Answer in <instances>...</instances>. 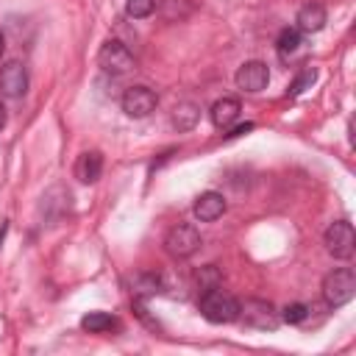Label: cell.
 <instances>
[{"label": "cell", "mask_w": 356, "mask_h": 356, "mask_svg": "<svg viewBox=\"0 0 356 356\" xmlns=\"http://www.w3.org/2000/svg\"><path fill=\"white\" fill-rule=\"evenodd\" d=\"M197 309L200 314L209 320V323H234L239 317V300L234 295H228L225 289L220 286H211L206 292H200V300H197Z\"/></svg>", "instance_id": "obj_1"}, {"label": "cell", "mask_w": 356, "mask_h": 356, "mask_svg": "<svg viewBox=\"0 0 356 356\" xmlns=\"http://www.w3.org/2000/svg\"><path fill=\"white\" fill-rule=\"evenodd\" d=\"M353 295H356V275L350 267H337L323 278V300L331 309L350 303Z\"/></svg>", "instance_id": "obj_2"}, {"label": "cell", "mask_w": 356, "mask_h": 356, "mask_svg": "<svg viewBox=\"0 0 356 356\" xmlns=\"http://www.w3.org/2000/svg\"><path fill=\"white\" fill-rule=\"evenodd\" d=\"M97 64L108 75H125L128 70H134V53L120 39H106L97 50Z\"/></svg>", "instance_id": "obj_3"}, {"label": "cell", "mask_w": 356, "mask_h": 356, "mask_svg": "<svg viewBox=\"0 0 356 356\" xmlns=\"http://www.w3.org/2000/svg\"><path fill=\"white\" fill-rule=\"evenodd\" d=\"M164 248L172 259H189L197 248H200V231L189 222H178L167 231L164 236Z\"/></svg>", "instance_id": "obj_4"}, {"label": "cell", "mask_w": 356, "mask_h": 356, "mask_svg": "<svg viewBox=\"0 0 356 356\" xmlns=\"http://www.w3.org/2000/svg\"><path fill=\"white\" fill-rule=\"evenodd\" d=\"M325 250L334 256V259H350L353 256V248H356V234H353V225L348 220H337L325 228Z\"/></svg>", "instance_id": "obj_5"}, {"label": "cell", "mask_w": 356, "mask_h": 356, "mask_svg": "<svg viewBox=\"0 0 356 356\" xmlns=\"http://www.w3.org/2000/svg\"><path fill=\"white\" fill-rule=\"evenodd\" d=\"M122 111L131 117V120H145L147 114L156 111L159 106V95L150 89V86H128L122 100H120Z\"/></svg>", "instance_id": "obj_6"}, {"label": "cell", "mask_w": 356, "mask_h": 356, "mask_svg": "<svg viewBox=\"0 0 356 356\" xmlns=\"http://www.w3.org/2000/svg\"><path fill=\"white\" fill-rule=\"evenodd\" d=\"M239 317H245L248 325L261 328V331H273L281 323V314L273 309V303L259 300V298H248L245 303H239Z\"/></svg>", "instance_id": "obj_7"}, {"label": "cell", "mask_w": 356, "mask_h": 356, "mask_svg": "<svg viewBox=\"0 0 356 356\" xmlns=\"http://www.w3.org/2000/svg\"><path fill=\"white\" fill-rule=\"evenodd\" d=\"M234 81H236V86H239L242 92L256 95V92L267 89V83H270V70H267L264 61H256V58H253V61H245V64L236 70Z\"/></svg>", "instance_id": "obj_8"}, {"label": "cell", "mask_w": 356, "mask_h": 356, "mask_svg": "<svg viewBox=\"0 0 356 356\" xmlns=\"http://www.w3.org/2000/svg\"><path fill=\"white\" fill-rule=\"evenodd\" d=\"M28 92V70L22 61H6L0 70V95L6 97H22Z\"/></svg>", "instance_id": "obj_9"}, {"label": "cell", "mask_w": 356, "mask_h": 356, "mask_svg": "<svg viewBox=\"0 0 356 356\" xmlns=\"http://www.w3.org/2000/svg\"><path fill=\"white\" fill-rule=\"evenodd\" d=\"M222 214H225V197H222L220 192L209 189V192H200V195L195 197V217H197L200 222H214V220L222 217Z\"/></svg>", "instance_id": "obj_10"}, {"label": "cell", "mask_w": 356, "mask_h": 356, "mask_svg": "<svg viewBox=\"0 0 356 356\" xmlns=\"http://www.w3.org/2000/svg\"><path fill=\"white\" fill-rule=\"evenodd\" d=\"M325 22H328V14H325V8H323L320 3H306V6H300L298 17H295V28H298L300 33H317V31H323Z\"/></svg>", "instance_id": "obj_11"}, {"label": "cell", "mask_w": 356, "mask_h": 356, "mask_svg": "<svg viewBox=\"0 0 356 356\" xmlns=\"http://www.w3.org/2000/svg\"><path fill=\"white\" fill-rule=\"evenodd\" d=\"M239 111H242V106H239V100L236 97H220L214 106H211V122L217 125V128H231V122L239 117Z\"/></svg>", "instance_id": "obj_12"}, {"label": "cell", "mask_w": 356, "mask_h": 356, "mask_svg": "<svg viewBox=\"0 0 356 356\" xmlns=\"http://www.w3.org/2000/svg\"><path fill=\"white\" fill-rule=\"evenodd\" d=\"M100 172H103V156H100L97 150H86V153L78 159V164H75V175H78L83 184H95V181L100 178Z\"/></svg>", "instance_id": "obj_13"}, {"label": "cell", "mask_w": 356, "mask_h": 356, "mask_svg": "<svg viewBox=\"0 0 356 356\" xmlns=\"http://www.w3.org/2000/svg\"><path fill=\"white\" fill-rule=\"evenodd\" d=\"M197 120H200V108L195 103H178L170 114V122L175 131H192L197 125Z\"/></svg>", "instance_id": "obj_14"}, {"label": "cell", "mask_w": 356, "mask_h": 356, "mask_svg": "<svg viewBox=\"0 0 356 356\" xmlns=\"http://www.w3.org/2000/svg\"><path fill=\"white\" fill-rule=\"evenodd\" d=\"M81 328L89 331V334H106V331L117 328V320L106 312H89V314L81 317Z\"/></svg>", "instance_id": "obj_15"}, {"label": "cell", "mask_w": 356, "mask_h": 356, "mask_svg": "<svg viewBox=\"0 0 356 356\" xmlns=\"http://www.w3.org/2000/svg\"><path fill=\"white\" fill-rule=\"evenodd\" d=\"M298 47H300V31H298V28H284V31L278 33V39H275L278 56L286 58V56H292Z\"/></svg>", "instance_id": "obj_16"}, {"label": "cell", "mask_w": 356, "mask_h": 356, "mask_svg": "<svg viewBox=\"0 0 356 356\" xmlns=\"http://www.w3.org/2000/svg\"><path fill=\"white\" fill-rule=\"evenodd\" d=\"M156 11V0H125V14L131 19H145Z\"/></svg>", "instance_id": "obj_17"}, {"label": "cell", "mask_w": 356, "mask_h": 356, "mask_svg": "<svg viewBox=\"0 0 356 356\" xmlns=\"http://www.w3.org/2000/svg\"><path fill=\"white\" fill-rule=\"evenodd\" d=\"M317 81V70L314 67H303L300 72H298V78L292 81V86H289V95L295 97V95H300V92H306V89H312V83Z\"/></svg>", "instance_id": "obj_18"}, {"label": "cell", "mask_w": 356, "mask_h": 356, "mask_svg": "<svg viewBox=\"0 0 356 356\" xmlns=\"http://www.w3.org/2000/svg\"><path fill=\"white\" fill-rule=\"evenodd\" d=\"M306 317H309V306H306V303H286V306L281 309V320L289 323V325H298V323H303Z\"/></svg>", "instance_id": "obj_19"}, {"label": "cell", "mask_w": 356, "mask_h": 356, "mask_svg": "<svg viewBox=\"0 0 356 356\" xmlns=\"http://www.w3.org/2000/svg\"><path fill=\"white\" fill-rule=\"evenodd\" d=\"M248 131H253V122H245V125H236V128H231L228 139H234V136H242V134H248Z\"/></svg>", "instance_id": "obj_20"}, {"label": "cell", "mask_w": 356, "mask_h": 356, "mask_svg": "<svg viewBox=\"0 0 356 356\" xmlns=\"http://www.w3.org/2000/svg\"><path fill=\"white\" fill-rule=\"evenodd\" d=\"M6 128V106H3V100H0V131Z\"/></svg>", "instance_id": "obj_21"}, {"label": "cell", "mask_w": 356, "mask_h": 356, "mask_svg": "<svg viewBox=\"0 0 356 356\" xmlns=\"http://www.w3.org/2000/svg\"><path fill=\"white\" fill-rule=\"evenodd\" d=\"M3 50H6V36H3V31H0V56H3Z\"/></svg>", "instance_id": "obj_22"}]
</instances>
